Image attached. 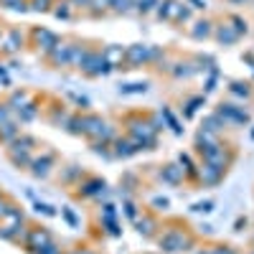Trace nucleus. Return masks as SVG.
I'll return each instance as SVG.
<instances>
[{"instance_id":"obj_1","label":"nucleus","mask_w":254,"mask_h":254,"mask_svg":"<svg viewBox=\"0 0 254 254\" xmlns=\"http://www.w3.org/2000/svg\"><path fill=\"white\" fill-rule=\"evenodd\" d=\"M160 254H190L198 247V237L186 226L181 219H168L160 226V234L155 237Z\"/></svg>"},{"instance_id":"obj_2","label":"nucleus","mask_w":254,"mask_h":254,"mask_svg":"<svg viewBox=\"0 0 254 254\" xmlns=\"http://www.w3.org/2000/svg\"><path fill=\"white\" fill-rule=\"evenodd\" d=\"M122 125H125V135L135 142L137 150H155L158 147V135L153 130L150 120H147V112H125L122 117Z\"/></svg>"},{"instance_id":"obj_3","label":"nucleus","mask_w":254,"mask_h":254,"mask_svg":"<svg viewBox=\"0 0 254 254\" xmlns=\"http://www.w3.org/2000/svg\"><path fill=\"white\" fill-rule=\"evenodd\" d=\"M214 115L224 122V127L229 130H244V127L252 125V110L244 107V104H237L231 99H221L216 107H214Z\"/></svg>"},{"instance_id":"obj_4","label":"nucleus","mask_w":254,"mask_h":254,"mask_svg":"<svg viewBox=\"0 0 254 254\" xmlns=\"http://www.w3.org/2000/svg\"><path fill=\"white\" fill-rule=\"evenodd\" d=\"M132 224H135V229H137L140 237L153 239V242H155V237L160 234V226H163V221L158 219V214H155V211H150V208H142L140 216H137Z\"/></svg>"},{"instance_id":"obj_5","label":"nucleus","mask_w":254,"mask_h":254,"mask_svg":"<svg viewBox=\"0 0 254 254\" xmlns=\"http://www.w3.org/2000/svg\"><path fill=\"white\" fill-rule=\"evenodd\" d=\"M226 99L249 107V104L254 102V84L252 81H244V79H231L226 84Z\"/></svg>"},{"instance_id":"obj_6","label":"nucleus","mask_w":254,"mask_h":254,"mask_svg":"<svg viewBox=\"0 0 254 254\" xmlns=\"http://www.w3.org/2000/svg\"><path fill=\"white\" fill-rule=\"evenodd\" d=\"M165 76L171 81H188V79H193L196 69H193V61H190V54L188 56L176 54V59H173V64H171V69H168Z\"/></svg>"},{"instance_id":"obj_7","label":"nucleus","mask_w":254,"mask_h":254,"mask_svg":"<svg viewBox=\"0 0 254 254\" xmlns=\"http://www.w3.org/2000/svg\"><path fill=\"white\" fill-rule=\"evenodd\" d=\"M155 178L160 183H165V186H181V183H186V173H183L181 163H173V160L155 165Z\"/></svg>"},{"instance_id":"obj_8","label":"nucleus","mask_w":254,"mask_h":254,"mask_svg":"<svg viewBox=\"0 0 254 254\" xmlns=\"http://www.w3.org/2000/svg\"><path fill=\"white\" fill-rule=\"evenodd\" d=\"M147 59H150V44H130V46H125V69L147 66Z\"/></svg>"},{"instance_id":"obj_9","label":"nucleus","mask_w":254,"mask_h":254,"mask_svg":"<svg viewBox=\"0 0 254 254\" xmlns=\"http://www.w3.org/2000/svg\"><path fill=\"white\" fill-rule=\"evenodd\" d=\"M79 188H81L79 196H84V198H102L104 193H107V183H104L102 178H97V176H89V173L81 176Z\"/></svg>"},{"instance_id":"obj_10","label":"nucleus","mask_w":254,"mask_h":254,"mask_svg":"<svg viewBox=\"0 0 254 254\" xmlns=\"http://www.w3.org/2000/svg\"><path fill=\"white\" fill-rule=\"evenodd\" d=\"M112 69L107 66V61H104V56H102V49H94V54L89 56V61H87V66L81 69V74L87 76V79H99V76H107Z\"/></svg>"},{"instance_id":"obj_11","label":"nucleus","mask_w":254,"mask_h":254,"mask_svg":"<svg viewBox=\"0 0 254 254\" xmlns=\"http://www.w3.org/2000/svg\"><path fill=\"white\" fill-rule=\"evenodd\" d=\"M214 26H216V20H211L208 15L203 18H196L193 23L188 26V36L193 38V41H211V36H214Z\"/></svg>"},{"instance_id":"obj_12","label":"nucleus","mask_w":254,"mask_h":254,"mask_svg":"<svg viewBox=\"0 0 254 254\" xmlns=\"http://www.w3.org/2000/svg\"><path fill=\"white\" fill-rule=\"evenodd\" d=\"M224 178H226V171H221V168H214V165L198 160V186L214 188V186H219Z\"/></svg>"},{"instance_id":"obj_13","label":"nucleus","mask_w":254,"mask_h":254,"mask_svg":"<svg viewBox=\"0 0 254 254\" xmlns=\"http://www.w3.org/2000/svg\"><path fill=\"white\" fill-rule=\"evenodd\" d=\"M211 38H214L219 46H234V44H239V41H242V36H239L234 28H231L224 18H221V20H216V26H214V36H211Z\"/></svg>"},{"instance_id":"obj_14","label":"nucleus","mask_w":254,"mask_h":254,"mask_svg":"<svg viewBox=\"0 0 254 254\" xmlns=\"http://www.w3.org/2000/svg\"><path fill=\"white\" fill-rule=\"evenodd\" d=\"M140 150L135 147V142L127 137V135H117L112 140V158H120V160H127V158H132L137 155Z\"/></svg>"},{"instance_id":"obj_15","label":"nucleus","mask_w":254,"mask_h":254,"mask_svg":"<svg viewBox=\"0 0 254 254\" xmlns=\"http://www.w3.org/2000/svg\"><path fill=\"white\" fill-rule=\"evenodd\" d=\"M102 56L107 61V66L115 71V69H125V46L120 44H107L102 49Z\"/></svg>"},{"instance_id":"obj_16","label":"nucleus","mask_w":254,"mask_h":254,"mask_svg":"<svg viewBox=\"0 0 254 254\" xmlns=\"http://www.w3.org/2000/svg\"><path fill=\"white\" fill-rule=\"evenodd\" d=\"M203 104H206V94H201V92L198 94H188L186 102H181V107H178L181 110V117L183 120H193V115L203 107Z\"/></svg>"},{"instance_id":"obj_17","label":"nucleus","mask_w":254,"mask_h":254,"mask_svg":"<svg viewBox=\"0 0 254 254\" xmlns=\"http://www.w3.org/2000/svg\"><path fill=\"white\" fill-rule=\"evenodd\" d=\"M181 3H183V0H160L158 8H155V18H158V20H165V23L173 26V18H176Z\"/></svg>"},{"instance_id":"obj_18","label":"nucleus","mask_w":254,"mask_h":254,"mask_svg":"<svg viewBox=\"0 0 254 254\" xmlns=\"http://www.w3.org/2000/svg\"><path fill=\"white\" fill-rule=\"evenodd\" d=\"M71 44H69V41H56V44H54V49L49 51L51 56V61L56 64V66H59V64H69V59H71Z\"/></svg>"},{"instance_id":"obj_19","label":"nucleus","mask_w":254,"mask_h":254,"mask_svg":"<svg viewBox=\"0 0 254 254\" xmlns=\"http://www.w3.org/2000/svg\"><path fill=\"white\" fill-rule=\"evenodd\" d=\"M160 117H163L165 127H171V132H173V135H183L186 127H183V122L178 120V115L171 110V104H163V107H160Z\"/></svg>"},{"instance_id":"obj_20","label":"nucleus","mask_w":254,"mask_h":254,"mask_svg":"<svg viewBox=\"0 0 254 254\" xmlns=\"http://www.w3.org/2000/svg\"><path fill=\"white\" fill-rule=\"evenodd\" d=\"M224 20H226V23L234 28L239 36H247V33H249V20H247L244 15H239V13H226Z\"/></svg>"},{"instance_id":"obj_21","label":"nucleus","mask_w":254,"mask_h":254,"mask_svg":"<svg viewBox=\"0 0 254 254\" xmlns=\"http://www.w3.org/2000/svg\"><path fill=\"white\" fill-rule=\"evenodd\" d=\"M110 13H115V15H132L135 13V0H110Z\"/></svg>"},{"instance_id":"obj_22","label":"nucleus","mask_w":254,"mask_h":254,"mask_svg":"<svg viewBox=\"0 0 254 254\" xmlns=\"http://www.w3.org/2000/svg\"><path fill=\"white\" fill-rule=\"evenodd\" d=\"M201 130H206V132H219V135H224L226 132V127H224V122L211 112V115H206L203 117V122H201Z\"/></svg>"},{"instance_id":"obj_23","label":"nucleus","mask_w":254,"mask_h":254,"mask_svg":"<svg viewBox=\"0 0 254 254\" xmlns=\"http://www.w3.org/2000/svg\"><path fill=\"white\" fill-rule=\"evenodd\" d=\"M140 211H142V208H140V203L135 201V196H125V198H122V214L130 219V221H135V219L140 216Z\"/></svg>"},{"instance_id":"obj_24","label":"nucleus","mask_w":254,"mask_h":254,"mask_svg":"<svg viewBox=\"0 0 254 254\" xmlns=\"http://www.w3.org/2000/svg\"><path fill=\"white\" fill-rule=\"evenodd\" d=\"M147 92V81H130V84H120V94L122 97H135Z\"/></svg>"},{"instance_id":"obj_25","label":"nucleus","mask_w":254,"mask_h":254,"mask_svg":"<svg viewBox=\"0 0 254 254\" xmlns=\"http://www.w3.org/2000/svg\"><path fill=\"white\" fill-rule=\"evenodd\" d=\"M158 3L160 0H135V13L137 15H150V13H155Z\"/></svg>"},{"instance_id":"obj_26","label":"nucleus","mask_w":254,"mask_h":254,"mask_svg":"<svg viewBox=\"0 0 254 254\" xmlns=\"http://www.w3.org/2000/svg\"><path fill=\"white\" fill-rule=\"evenodd\" d=\"M49 242H51V237H49V231H46V229H33V242H31V247H33V249L46 247Z\"/></svg>"},{"instance_id":"obj_27","label":"nucleus","mask_w":254,"mask_h":254,"mask_svg":"<svg viewBox=\"0 0 254 254\" xmlns=\"http://www.w3.org/2000/svg\"><path fill=\"white\" fill-rule=\"evenodd\" d=\"M89 10H92V18H102L104 13H110V0H92Z\"/></svg>"},{"instance_id":"obj_28","label":"nucleus","mask_w":254,"mask_h":254,"mask_svg":"<svg viewBox=\"0 0 254 254\" xmlns=\"http://www.w3.org/2000/svg\"><path fill=\"white\" fill-rule=\"evenodd\" d=\"M190 18H193V10H190L186 3H181V8H178V13L173 18V26H183V23H188Z\"/></svg>"},{"instance_id":"obj_29","label":"nucleus","mask_w":254,"mask_h":254,"mask_svg":"<svg viewBox=\"0 0 254 254\" xmlns=\"http://www.w3.org/2000/svg\"><path fill=\"white\" fill-rule=\"evenodd\" d=\"M211 254H239L237 247H231V244H221V242H214V244H208Z\"/></svg>"},{"instance_id":"obj_30","label":"nucleus","mask_w":254,"mask_h":254,"mask_svg":"<svg viewBox=\"0 0 254 254\" xmlns=\"http://www.w3.org/2000/svg\"><path fill=\"white\" fill-rule=\"evenodd\" d=\"M147 208L155 211V214H158V211H168V208H171V201H168L165 196H155L150 203H147Z\"/></svg>"},{"instance_id":"obj_31","label":"nucleus","mask_w":254,"mask_h":254,"mask_svg":"<svg viewBox=\"0 0 254 254\" xmlns=\"http://www.w3.org/2000/svg\"><path fill=\"white\" fill-rule=\"evenodd\" d=\"M190 211H193V214H211V211H214V201H198V203L190 206Z\"/></svg>"},{"instance_id":"obj_32","label":"nucleus","mask_w":254,"mask_h":254,"mask_svg":"<svg viewBox=\"0 0 254 254\" xmlns=\"http://www.w3.org/2000/svg\"><path fill=\"white\" fill-rule=\"evenodd\" d=\"M186 5L190 8V10H196V13H206V0H186Z\"/></svg>"},{"instance_id":"obj_33","label":"nucleus","mask_w":254,"mask_h":254,"mask_svg":"<svg viewBox=\"0 0 254 254\" xmlns=\"http://www.w3.org/2000/svg\"><path fill=\"white\" fill-rule=\"evenodd\" d=\"M38 254H61V249H56V247L49 242L46 247H41V252H38Z\"/></svg>"},{"instance_id":"obj_34","label":"nucleus","mask_w":254,"mask_h":254,"mask_svg":"<svg viewBox=\"0 0 254 254\" xmlns=\"http://www.w3.org/2000/svg\"><path fill=\"white\" fill-rule=\"evenodd\" d=\"M244 226H247V216H239L234 221V231H244Z\"/></svg>"},{"instance_id":"obj_35","label":"nucleus","mask_w":254,"mask_h":254,"mask_svg":"<svg viewBox=\"0 0 254 254\" xmlns=\"http://www.w3.org/2000/svg\"><path fill=\"white\" fill-rule=\"evenodd\" d=\"M242 59H244V61L249 64V66H252V71H254V54H252V51H247V54H244Z\"/></svg>"},{"instance_id":"obj_36","label":"nucleus","mask_w":254,"mask_h":254,"mask_svg":"<svg viewBox=\"0 0 254 254\" xmlns=\"http://www.w3.org/2000/svg\"><path fill=\"white\" fill-rule=\"evenodd\" d=\"M71 3H74V8H89L92 0H71Z\"/></svg>"},{"instance_id":"obj_37","label":"nucleus","mask_w":254,"mask_h":254,"mask_svg":"<svg viewBox=\"0 0 254 254\" xmlns=\"http://www.w3.org/2000/svg\"><path fill=\"white\" fill-rule=\"evenodd\" d=\"M190 254H211V249H208V244H203V247H196Z\"/></svg>"},{"instance_id":"obj_38","label":"nucleus","mask_w":254,"mask_h":254,"mask_svg":"<svg viewBox=\"0 0 254 254\" xmlns=\"http://www.w3.org/2000/svg\"><path fill=\"white\" fill-rule=\"evenodd\" d=\"M226 3H231V5H242V3H254V0H226Z\"/></svg>"},{"instance_id":"obj_39","label":"nucleus","mask_w":254,"mask_h":254,"mask_svg":"<svg viewBox=\"0 0 254 254\" xmlns=\"http://www.w3.org/2000/svg\"><path fill=\"white\" fill-rule=\"evenodd\" d=\"M249 137H252V140H254V125H252V132H249Z\"/></svg>"},{"instance_id":"obj_40","label":"nucleus","mask_w":254,"mask_h":254,"mask_svg":"<svg viewBox=\"0 0 254 254\" xmlns=\"http://www.w3.org/2000/svg\"><path fill=\"white\" fill-rule=\"evenodd\" d=\"M252 247H254V237H252Z\"/></svg>"},{"instance_id":"obj_41","label":"nucleus","mask_w":254,"mask_h":254,"mask_svg":"<svg viewBox=\"0 0 254 254\" xmlns=\"http://www.w3.org/2000/svg\"><path fill=\"white\" fill-rule=\"evenodd\" d=\"M249 254H254V247H252V252H249Z\"/></svg>"}]
</instances>
